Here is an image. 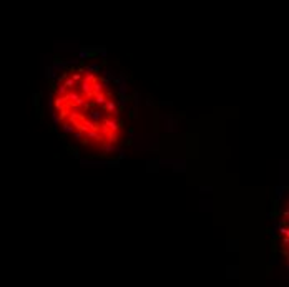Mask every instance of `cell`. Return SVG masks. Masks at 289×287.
<instances>
[{"label": "cell", "instance_id": "cell-1", "mask_svg": "<svg viewBox=\"0 0 289 287\" xmlns=\"http://www.w3.org/2000/svg\"><path fill=\"white\" fill-rule=\"evenodd\" d=\"M47 121L85 164H117L133 138L135 93L126 75L98 50L47 66Z\"/></svg>", "mask_w": 289, "mask_h": 287}]
</instances>
